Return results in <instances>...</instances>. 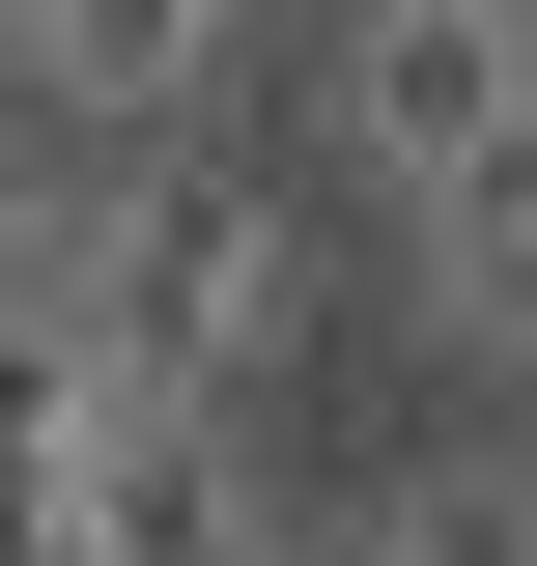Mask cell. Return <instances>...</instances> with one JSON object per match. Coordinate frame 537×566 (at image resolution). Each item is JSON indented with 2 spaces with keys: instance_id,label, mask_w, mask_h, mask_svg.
I'll list each match as a JSON object with an SVG mask.
<instances>
[{
  "instance_id": "6da1fadb",
  "label": "cell",
  "mask_w": 537,
  "mask_h": 566,
  "mask_svg": "<svg viewBox=\"0 0 537 566\" xmlns=\"http://www.w3.org/2000/svg\"><path fill=\"white\" fill-rule=\"evenodd\" d=\"M312 170H255L227 114H170V142H114V227H85V340L114 368H170V397H283L312 368Z\"/></svg>"
},
{
  "instance_id": "7a4b0ae2",
  "label": "cell",
  "mask_w": 537,
  "mask_h": 566,
  "mask_svg": "<svg viewBox=\"0 0 537 566\" xmlns=\"http://www.w3.org/2000/svg\"><path fill=\"white\" fill-rule=\"evenodd\" d=\"M537 85V0H339V57H312V170H453L481 114Z\"/></svg>"
},
{
  "instance_id": "3957f363",
  "label": "cell",
  "mask_w": 537,
  "mask_h": 566,
  "mask_svg": "<svg viewBox=\"0 0 537 566\" xmlns=\"http://www.w3.org/2000/svg\"><path fill=\"white\" fill-rule=\"evenodd\" d=\"M85 538H114V566H255L283 538V510H255V397L114 368V397H85Z\"/></svg>"
},
{
  "instance_id": "277c9868",
  "label": "cell",
  "mask_w": 537,
  "mask_h": 566,
  "mask_svg": "<svg viewBox=\"0 0 537 566\" xmlns=\"http://www.w3.org/2000/svg\"><path fill=\"white\" fill-rule=\"evenodd\" d=\"M227 29H255V0H0V85L85 114V142H170V114L227 85Z\"/></svg>"
},
{
  "instance_id": "5b68a950",
  "label": "cell",
  "mask_w": 537,
  "mask_h": 566,
  "mask_svg": "<svg viewBox=\"0 0 537 566\" xmlns=\"http://www.w3.org/2000/svg\"><path fill=\"white\" fill-rule=\"evenodd\" d=\"M424 312H453L481 368H537V85L453 142V170H424Z\"/></svg>"
},
{
  "instance_id": "8992f818",
  "label": "cell",
  "mask_w": 537,
  "mask_h": 566,
  "mask_svg": "<svg viewBox=\"0 0 537 566\" xmlns=\"http://www.w3.org/2000/svg\"><path fill=\"white\" fill-rule=\"evenodd\" d=\"M368 538L397 566H537V424H424L397 482H368Z\"/></svg>"
},
{
  "instance_id": "52a82bcc",
  "label": "cell",
  "mask_w": 537,
  "mask_h": 566,
  "mask_svg": "<svg viewBox=\"0 0 537 566\" xmlns=\"http://www.w3.org/2000/svg\"><path fill=\"white\" fill-rule=\"evenodd\" d=\"M85 227H114V142L85 114H0V312H85Z\"/></svg>"
},
{
  "instance_id": "ba28073f",
  "label": "cell",
  "mask_w": 537,
  "mask_h": 566,
  "mask_svg": "<svg viewBox=\"0 0 537 566\" xmlns=\"http://www.w3.org/2000/svg\"><path fill=\"white\" fill-rule=\"evenodd\" d=\"M255 566H397V538H368V510H312V538H255Z\"/></svg>"
},
{
  "instance_id": "9c48e42d",
  "label": "cell",
  "mask_w": 537,
  "mask_h": 566,
  "mask_svg": "<svg viewBox=\"0 0 537 566\" xmlns=\"http://www.w3.org/2000/svg\"><path fill=\"white\" fill-rule=\"evenodd\" d=\"M85 566H114V538H85Z\"/></svg>"
}]
</instances>
